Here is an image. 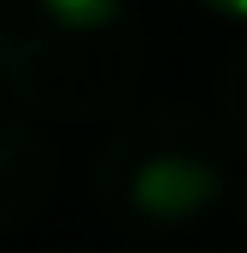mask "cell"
<instances>
[{
    "label": "cell",
    "instance_id": "cell-1",
    "mask_svg": "<svg viewBox=\"0 0 247 253\" xmlns=\"http://www.w3.org/2000/svg\"><path fill=\"white\" fill-rule=\"evenodd\" d=\"M147 36L129 0H0V83L47 118H100L129 100Z\"/></svg>",
    "mask_w": 247,
    "mask_h": 253
},
{
    "label": "cell",
    "instance_id": "cell-2",
    "mask_svg": "<svg viewBox=\"0 0 247 253\" xmlns=\"http://www.w3.org/2000/svg\"><path fill=\"white\" fill-rule=\"evenodd\" d=\"M230 147L188 106L129 112L94 153L88 189L106 218L135 230H183L230 200Z\"/></svg>",
    "mask_w": 247,
    "mask_h": 253
},
{
    "label": "cell",
    "instance_id": "cell-3",
    "mask_svg": "<svg viewBox=\"0 0 247 253\" xmlns=\"http://www.w3.org/2000/svg\"><path fill=\"white\" fill-rule=\"evenodd\" d=\"M53 194V147L24 112L0 106V236L41 218Z\"/></svg>",
    "mask_w": 247,
    "mask_h": 253
},
{
    "label": "cell",
    "instance_id": "cell-4",
    "mask_svg": "<svg viewBox=\"0 0 247 253\" xmlns=\"http://www.w3.org/2000/svg\"><path fill=\"white\" fill-rule=\"evenodd\" d=\"M218 112H224V129L247 147V47L224 65V83H218Z\"/></svg>",
    "mask_w": 247,
    "mask_h": 253
},
{
    "label": "cell",
    "instance_id": "cell-5",
    "mask_svg": "<svg viewBox=\"0 0 247 253\" xmlns=\"http://www.w3.org/2000/svg\"><path fill=\"white\" fill-rule=\"evenodd\" d=\"M212 18H230V24H247V0H200Z\"/></svg>",
    "mask_w": 247,
    "mask_h": 253
}]
</instances>
